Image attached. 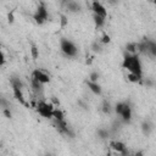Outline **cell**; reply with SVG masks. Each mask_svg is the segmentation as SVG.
I'll list each match as a JSON object with an SVG mask.
<instances>
[{"instance_id":"f546056e","label":"cell","mask_w":156,"mask_h":156,"mask_svg":"<svg viewBox=\"0 0 156 156\" xmlns=\"http://www.w3.org/2000/svg\"><path fill=\"white\" fill-rule=\"evenodd\" d=\"M7 18H9V22H10V23L13 22V11H11V12L7 15Z\"/></svg>"},{"instance_id":"e0dca14e","label":"cell","mask_w":156,"mask_h":156,"mask_svg":"<svg viewBox=\"0 0 156 156\" xmlns=\"http://www.w3.org/2000/svg\"><path fill=\"white\" fill-rule=\"evenodd\" d=\"M128 80L129 82H132V83H138V82H140V79H141V76H139V74H135V73H130L129 72V74H128Z\"/></svg>"},{"instance_id":"3957f363","label":"cell","mask_w":156,"mask_h":156,"mask_svg":"<svg viewBox=\"0 0 156 156\" xmlns=\"http://www.w3.org/2000/svg\"><path fill=\"white\" fill-rule=\"evenodd\" d=\"M48 17H49V12H48L45 5H44V4H40V5L38 6L37 11H35L34 15H33L34 21H35L38 24H43V23L48 20Z\"/></svg>"},{"instance_id":"44dd1931","label":"cell","mask_w":156,"mask_h":156,"mask_svg":"<svg viewBox=\"0 0 156 156\" xmlns=\"http://www.w3.org/2000/svg\"><path fill=\"white\" fill-rule=\"evenodd\" d=\"M30 54H32V57H33L34 60L38 58V56H39V51H38V48H37L35 45H32V48H30Z\"/></svg>"},{"instance_id":"603a6c76","label":"cell","mask_w":156,"mask_h":156,"mask_svg":"<svg viewBox=\"0 0 156 156\" xmlns=\"http://www.w3.org/2000/svg\"><path fill=\"white\" fill-rule=\"evenodd\" d=\"M98 79H99V73H98V72H91L90 76H89V80H91V82H98Z\"/></svg>"},{"instance_id":"7a4b0ae2","label":"cell","mask_w":156,"mask_h":156,"mask_svg":"<svg viewBox=\"0 0 156 156\" xmlns=\"http://www.w3.org/2000/svg\"><path fill=\"white\" fill-rule=\"evenodd\" d=\"M60 48H61V51L66 55V56H69V57H73L77 55L78 52V49L77 46L74 45L73 41L66 39V38H62L61 41H60Z\"/></svg>"},{"instance_id":"8fae6325","label":"cell","mask_w":156,"mask_h":156,"mask_svg":"<svg viewBox=\"0 0 156 156\" xmlns=\"http://www.w3.org/2000/svg\"><path fill=\"white\" fill-rule=\"evenodd\" d=\"M66 7H67V10H68L69 12H73V13L80 11V5H79L78 2H76L74 0H69V1L67 2Z\"/></svg>"},{"instance_id":"83f0119b","label":"cell","mask_w":156,"mask_h":156,"mask_svg":"<svg viewBox=\"0 0 156 156\" xmlns=\"http://www.w3.org/2000/svg\"><path fill=\"white\" fill-rule=\"evenodd\" d=\"M93 50L96 51V52H99V51H101V48H100V45L98 43H94L93 44Z\"/></svg>"},{"instance_id":"5bb4252c","label":"cell","mask_w":156,"mask_h":156,"mask_svg":"<svg viewBox=\"0 0 156 156\" xmlns=\"http://www.w3.org/2000/svg\"><path fill=\"white\" fill-rule=\"evenodd\" d=\"M147 52H149V54H151V56H156V43H155V41L149 40Z\"/></svg>"},{"instance_id":"2e32d148","label":"cell","mask_w":156,"mask_h":156,"mask_svg":"<svg viewBox=\"0 0 156 156\" xmlns=\"http://www.w3.org/2000/svg\"><path fill=\"white\" fill-rule=\"evenodd\" d=\"M126 50L128 54H136V43H129L126 45Z\"/></svg>"},{"instance_id":"8992f818","label":"cell","mask_w":156,"mask_h":156,"mask_svg":"<svg viewBox=\"0 0 156 156\" xmlns=\"http://www.w3.org/2000/svg\"><path fill=\"white\" fill-rule=\"evenodd\" d=\"M32 77L35 78V79H37L38 82H40L41 84H46V83L50 82L49 74H46V73H45L44 71H41V69H34L33 73H32Z\"/></svg>"},{"instance_id":"ffe728a7","label":"cell","mask_w":156,"mask_h":156,"mask_svg":"<svg viewBox=\"0 0 156 156\" xmlns=\"http://www.w3.org/2000/svg\"><path fill=\"white\" fill-rule=\"evenodd\" d=\"M98 135L100 139H107L108 138V132L106 129H99L98 130Z\"/></svg>"},{"instance_id":"484cf974","label":"cell","mask_w":156,"mask_h":156,"mask_svg":"<svg viewBox=\"0 0 156 156\" xmlns=\"http://www.w3.org/2000/svg\"><path fill=\"white\" fill-rule=\"evenodd\" d=\"M67 23H68L67 17H66L65 15H61V27H66V26H67Z\"/></svg>"},{"instance_id":"5b68a950","label":"cell","mask_w":156,"mask_h":156,"mask_svg":"<svg viewBox=\"0 0 156 156\" xmlns=\"http://www.w3.org/2000/svg\"><path fill=\"white\" fill-rule=\"evenodd\" d=\"M91 10L94 12V15H99V16H102L106 18L107 16V10L105 9V6L102 4H100L98 0H94L93 4H91Z\"/></svg>"},{"instance_id":"ac0fdd59","label":"cell","mask_w":156,"mask_h":156,"mask_svg":"<svg viewBox=\"0 0 156 156\" xmlns=\"http://www.w3.org/2000/svg\"><path fill=\"white\" fill-rule=\"evenodd\" d=\"M141 129H143V132H144V134H146V135H149V133H150V130L152 129V126L149 123V122H144L143 123V126H141Z\"/></svg>"},{"instance_id":"1f68e13d","label":"cell","mask_w":156,"mask_h":156,"mask_svg":"<svg viewBox=\"0 0 156 156\" xmlns=\"http://www.w3.org/2000/svg\"><path fill=\"white\" fill-rule=\"evenodd\" d=\"M68 1H69V0H61V4H62V6H66Z\"/></svg>"},{"instance_id":"836d02e7","label":"cell","mask_w":156,"mask_h":156,"mask_svg":"<svg viewBox=\"0 0 156 156\" xmlns=\"http://www.w3.org/2000/svg\"><path fill=\"white\" fill-rule=\"evenodd\" d=\"M0 50H1V44H0Z\"/></svg>"},{"instance_id":"52a82bcc","label":"cell","mask_w":156,"mask_h":156,"mask_svg":"<svg viewBox=\"0 0 156 156\" xmlns=\"http://www.w3.org/2000/svg\"><path fill=\"white\" fill-rule=\"evenodd\" d=\"M110 146H111L112 150H115V151L118 152V154H122V155L128 154V151H127V146H126L122 141H117V140L111 141V143H110Z\"/></svg>"},{"instance_id":"4316f807","label":"cell","mask_w":156,"mask_h":156,"mask_svg":"<svg viewBox=\"0 0 156 156\" xmlns=\"http://www.w3.org/2000/svg\"><path fill=\"white\" fill-rule=\"evenodd\" d=\"M4 115H5V117L6 118H11L12 117V113H11V111H10V108L9 107H6V108H4Z\"/></svg>"},{"instance_id":"4dcf8cb0","label":"cell","mask_w":156,"mask_h":156,"mask_svg":"<svg viewBox=\"0 0 156 156\" xmlns=\"http://www.w3.org/2000/svg\"><path fill=\"white\" fill-rule=\"evenodd\" d=\"M145 84H146L147 87H152V85H154V83H152L151 80H149V79H146V80H145Z\"/></svg>"},{"instance_id":"9a60e30c","label":"cell","mask_w":156,"mask_h":156,"mask_svg":"<svg viewBox=\"0 0 156 156\" xmlns=\"http://www.w3.org/2000/svg\"><path fill=\"white\" fill-rule=\"evenodd\" d=\"M52 117H54L56 121L65 119V116H63L62 111H61V110H58V108H54V111H52Z\"/></svg>"},{"instance_id":"277c9868","label":"cell","mask_w":156,"mask_h":156,"mask_svg":"<svg viewBox=\"0 0 156 156\" xmlns=\"http://www.w3.org/2000/svg\"><path fill=\"white\" fill-rule=\"evenodd\" d=\"M37 111L45 118H51L52 117V111H54V107L51 104H48V102H44V101H39L38 105H37Z\"/></svg>"},{"instance_id":"ba28073f","label":"cell","mask_w":156,"mask_h":156,"mask_svg":"<svg viewBox=\"0 0 156 156\" xmlns=\"http://www.w3.org/2000/svg\"><path fill=\"white\" fill-rule=\"evenodd\" d=\"M119 116L122 117V121L123 122H126V123H129L130 122V119H132V108H130V106L128 104L124 102V106H123Z\"/></svg>"},{"instance_id":"cb8c5ba5","label":"cell","mask_w":156,"mask_h":156,"mask_svg":"<svg viewBox=\"0 0 156 156\" xmlns=\"http://www.w3.org/2000/svg\"><path fill=\"white\" fill-rule=\"evenodd\" d=\"M123 106H124V102H118V104H116V106H115V111H116V113H117V115H119V113H121V111H122Z\"/></svg>"},{"instance_id":"9c48e42d","label":"cell","mask_w":156,"mask_h":156,"mask_svg":"<svg viewBox=\"0 0 156 156\" xmlns=\"http://www.w3.org/2000/svg\"><path fill=\"white\" fill-rule=\"evenodd\" d=\"M87 85L88 88L95 94V95H101L102 90H101V87L98 84V82H91V80H87Z\"/></svg>"},{"instance_id":"d6a6232c","label":"cell","mask_w":156,"mask_h":156,"mask_svg":"<svg viewBox=\"0 0 156 156\" xmlns=\"http://www.w3.org/2000/svg\"><path fill=\"white\" fill-rule=\"evenodd\" d=\"M107 1H108V2H110V4H112V5H113V4H116V2H117V0H107Z\"/></svg>"},{"instance_id":"30bf717a","label":"cell","mask_w":156,"mask_h":156,"mask_svg":"<svg viewBox=\"0 0 156 156\" xmlns=\"http://www.w3.org/2000/svg\"><path fill=\"white\" fill-rule=\"evenodd\" d=\"M12 90H13V95L15 98L23 105H27L26 104V100H24V96H23V93H22V88L20 87H12Z\"/></svg>"},{"instance_id":"d4e9b609","label":"cell","mask_w":156,"mask_h":156,"mask_svg":"<svg viewBox=\"0 0 156 156\" xmlns=\"http://www.w3.org/2000/svg\"><path fill=\"white\" fill-rule=\"evenodd\" d=\"M0 106H1L2 108L9 107V102H7V100H6L5 98H2V96H0Z\"/></svg>"},{"instance_id":"f1b7e54d","label":"cell","mask_w":156,"mask_h":156,"mask_svg":"<svg viewBox=\"0 0 156 156\" xmlns=\"http://www.w3.org/2000/svg\"><path fill=\"white\" fill-rule=\"evenodd\" d=\"M5 63V55H4V52L0 50V66H2Z\"/></svg>"},{"instance_id":"6da1fadb","label":"cell","mask_w":156,"mask_h":156,"mask_svg":"<svg viewBox=\"0 0 156 156\" xmlns=\"http://www.w3.org/2000/svg\"><path fill=\"white\" fill-rule=\"evenodd\" d=\"M122 67L128 69L130 73H135V74H139L141 76V63H140V60L136 54H126L124 57H123V62H122Z\"/></svg>"},{"instance_id":"7c38bea8","label":"cell","mask_w":156,"mask_h":156,"mask_svg":"<svg viewBox=\"0 0 156 156\" xmlns=\"http://www.w3.org/2000/svg\"><path fill=\"white\" fill-rule=\"evenodd\" d=\"M32 87H33V90L35 91V94H41V91H43V84L40 82H38L33 77H32Z\"/></svg>"},{"instance_id":"d6986e66","label":"cell","mask_w":156,"mask_h":156,"mask_svg":"<svg viewBox=\"0 0 156 156\" xmlns=\"http://www.w3.org/2000/svg\"><path fill=\"white\" fill-rule=\"evenodd\" d=\"M101 110H102L104 113H110V111H111V104L105 100V101L102 102V108H101Z\"/></svg>"},{"instance_id":"4fadbf2b","label":"cell","mask_w":156,"mask_h":156,"mask_svg":"<svg viewBox=\"0 0 156 156\" xmlns=\"http://www.w3.org/2000/svg\"><path fill=\"white\" fill-rule=\"evenodd\" d=\"M94 22H95L96 28H101L105 24V17L99 16V15H94Z\"/></svg>"},{"instance_id":"7402d4cb","label":"cell","mask_w":156,"mask_h":156,"mask_svg":"<svg viewBox=\"0 0 156 156\" xmlns=\"http://www.w3.org/2000/svg\"><path fill=\"white\" fill-rule=\"evenodd\" d=\"M110 41H111L110 35L106 34V33H104V34H102V38H101V43H102V44H108Z\"/></svg>"}]
</instances>
